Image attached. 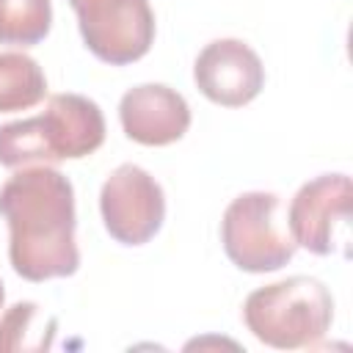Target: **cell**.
<instances>
[{
	"mask_svg": "<svg viewBox=\"0 0 353 353\" xmlns=\"http://www.w3.org/2000/svg\"><path fill=\"white\" fill-rule=\"evenodd\" d=\"M8 223V262L28 281L66 279L80 268L74 188L52 165L17 168L0 188Z\"/></svg>",
	"mask_w": 353,
	"mask_h": 353,
	"instance_id": "6da1fadb",
	"label": "cell"
},
{
	"mask_svg": "<svg viewBox=\"0 0 353 353\" xmlns=\"http://www.w3.org/2000/svg\"><path fill=\"white\" fill-rule=\"evenodd\" d=\"M105 143V116L83 94H52L39 116L0 127V165H50L80 160Z\"/></svg>",
	"mask_w": 353,
	"mask_h": 353,
	"instance_id": "7a4b0ae2",
	"label": "cell"
},
{
	"mask_svg": "<svg viewBox=\"0 0 353 353\" xmlns=\"http://www.w3.org/2000/svg\"><path fill=\"white\" fill-rule=\"evenodd\" d=\"M243 323L268 347H314L334 323V295L314 276H290L254 290L243 303Z\"/></svg>",
	"mask_w": 353,
	"mask_h": 353,
	"instance_id": "3957f363",
	"label": "cell"
},
{
	"mask_svg": "<svg viewBox=\"0 0 353 353\" xmlns=\"http://www.w3.org/2000/svg\"><path fill=\"white\" fill-rule=\"evenodd\" d=\"M221 243L229 262L245 273L281 270L298 251L281 199L268 190H248L232 199L221 218Z\"/></svg>",
	"mask_w": 353,
	"mask_h": 353,
	"instance_id": "277c9868",
	"label": "cell"
},
{
	"mask_svg": "<svg viewBox=\"0 0 353 353\" xmlns=\"http://www.w3.org/2000/svg\"><path fill=\"white\" fill-rule=\"evenodd\" d=\"M83 44L110 66L141 61L154 44V11L149 0H69Z\"/></svg>",
	"mask_w": 353,
	"mask_h": 353,
	"instance_id": "5b68a950",
	"label": "cell"
},
{
	"mask_svg": "<svg viewBox=\"0 0 353 353\" xmlns=\"http://www.w3.org/2000/svg\"><path fill=\"white\" fill-rule=\"evenodd\" d=\"M99 212L108 234L121 245L149 243L165 221L163 185L141 165L121 163L102 182Z\"/></svg>",
	"mask_w": 353,
	"mask_h": 353,
	"instance_id": "8992f818",
	"label": "cell"
},
{
	"mask_svg": "<svg viewBox=\"0 0 353 353\" xmlns=\"http://www.w3.org/2000/svg\"><path fill=\"white\" fill-rule=\"evenodd\" d=\"M350 193L353 188L347 174H320L303 182L287 207V229L295 245L317 256H331L345 248Z\"/></svg>",
	"mask_w": 353,
	"mask_h": 353,
	"instance_id": "52a82bcc",
	"label": "cell"
},
{
	"mask_svg": "<svg viewBox=\"0 0 353 353\" xmlns=\"http://www.w3.org/2000/svg\"><path fill=\"white\" fill-rule=\"evenodd\" d=\"M196 88L221 108H243L265 88L259 55L240 39H215L193 61Z\"/></svg>",
	"mask_w": 353,
	"mask_h": 353,
	"instance_id": "ba28073f",
	"label": "cell"
},
{
	"mask_svg": "<svg viewBox=\"0 0 353 353\" xmlns=\"http://www.w3.org/2000/svg\"><path fill=\"white\" fill-rule=\"evenodd\" d=\"M119 121L130 141L141 146H168L188 132L190 105L179 91L163 83H141L124 91Z\"/></svg>",
	"mask_w": 353,
	"mask_h": 353,
	"instance_id": "9c48e42d",
	"label": "cell"
},
{
	"mask_svg": "<svg viewBox=\"0 0 353 353\" xmlns=\"http://www.w3.org/2000/svg\"><path fill=\"white\" fill-rule=\"evenodd\" d=\"M58 320L47 314L36 301H19L0 317V353L50 350Z\"/></svg>",
	"mask_w": 353,
	"mask_h": 353,
	"instance_id": "30bf717a",
	"label": "cell"
},
{
	"mask_svg": "<svg viewBox=\"0 0 353 353\" xmlns=\"http://www.w3.org/2000/svg\"><path fill=\"white\" fill-rule=\"evenodd\" d=\"M47 97V77L36 58L0 52V113L30 110Z\"/></svg>",
	"mask_w": 353,
	"mask_h": 353,
	"instance_id": "8fae6325",
	"label": "cell"
},
{
	"mask_svg": "<svg viewBox=\"0 0 353 353\" xmlns=\"http://www.w3.org/2000/svg\"><path fill=\"white\" fill-rule=\"evenodd\" d=\"M52 28L50 0H0V44L33 47Z\"/></svg>",
	"mask_w": 353,
	"mask_h": 353,
	"instance_id": "7c38bea8",
	"label": "cell"
},
{
	"mask_svg": "<svg viewBox=\"0 0 353 353\" xmlns=\"http://www.w3.org/2000/svg\"><path fill=\"white\" fill-rule=\"evenodd\" d=\"M3 301H6V290H3V279H0V309H3Z\"/></svg>",
	"mask_w": 353,
	"mask_h": 353,
	"instance_id": "4fadbf2b",
	"label": "cell"
}]
</instances>
